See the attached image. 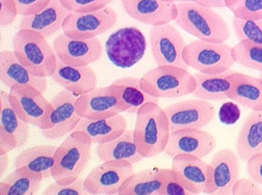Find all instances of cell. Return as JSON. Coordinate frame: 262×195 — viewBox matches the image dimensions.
<instances>
[{"label":"cell","mask_w":262,"mask_h":195,"mask_svg":"<svg viewBox=\"0 0 262 195\" xmlns=\"http://www.w3.org/2000/svg\"><path fill=\"white\" fill-rule=\"evenodd\" d=\"M170 134L167 115L158 103L148 102L139 109L134 137L139 153L144 158L164 152Z\"/></svg>","instance_id":"6da1fadb"},{"label":"cell","mask_w":262,"mask_h":195,"mask_svg":"<svg viewBox=\"0 0 262 195\" xmlns=\"http://www.w3.org/2000/svg\"><path fill=\"white\" fill-rule=\"evenodd\" d=\"M247 171L250 178L262 186V153L247 161Z\"/></svg>","instance_id":"7bdbcfd3"},{"label":"cell","mask_w":262,"mask_h":195,"mask_svg":"<svg viewBox=\"0 0 262 195\" xmlns=\"http://www.w3.org/2000/svg\"><path fill=\"white\" fill-rule=\"evenodd\" d=\"M233 27L239 41H249L256 45H262V19H243L234 16Z\"/></svg>","instance_id":"836d02e7"},{"label":"cell","mask_w":262,"mask_h":195,"mask_svg":"<svg viewBox=\"0 0 262 195\" xmlns=\"http://www.w3.org/2000/svg\"><path fill=\"white\" fill-rule=\"evenodd\" d=\"M231 53L235 63L262 73V45L241 41L232 47Z\"/></svg>","instance_id":"d6a6232c"},{"label":"cell","mask_w":262,"mask_h":195,"mask_svg":"<svg viewBox=\"0 0 262 195\" xmlns=\"http://www.w3.org/2000/svg\"><path fill=\"white\" fill-rule=\"evenodd\" d=\"M76 109L79 116L89 120L110 118L123 113L118 97L109 85L80 95L76 101Z\"/></svg>","instance_id":"d6986e66"},{"label":"cell","mask_w":262,"mask_h":195,"mask_svg":"<svg viewBox=\"0 0 262 195\" xmlns=\"http://www.w3.org/2000/svg\"><path fill=\"white\" fill-rule=\"evenodd\" d=\"M18 9L14 0H0V26L11 25L18 15Z\"/></svg>","instance_id":"b9f144b4"},{"label":"cell","mask_w":262,"mask_h":195,"mask_svg":"<svg viewBox=\"0 0 262 195\" xmlns=\"http://www.w3.org/2000/svg\"><path fill=\"white\" fill-rule=\"evenodd\" d=\"M142 90L155 98H179L192 94L196 82L188 70L162 66L145 73L140 79Z\"/></svg>","instance_id":"5b68a950"},{"label":"cell","mask_w":262,"mask_h":195,"mask_svg":"<svg viewBox=\"0 0 262 195\" xmlns=\"http://www.w3.org/2000/svg\"><path fill=\"white\" fill-rule=\"evenodd\" d=\"M226 0H199L198 4L210 9H222L226 7Z\"/></svg>","instance_id":"ee69618b"},{"label":"cell","mask_w":262,"mask_h":195,"mask_svg":"<svg viewBox=\"0 0 262 195\" xmlns=\"http://www.w3.org/2000/svg\"><path fill=\"white\" fill-rule=\"evenodd\" d=\"M176 25L200 40L226 42L230 37L229 27L223 17L213 9L196 3L176 4Z\"/></svg>","instance_id":"7a4b0ae2"},{"label":"cell","mask_w":262,"mask_h":195,"mask_svg":"<svg viewBox=\"0 0 262 195\" xmlns=\"http://www.w3.org/2000/svg\"><path fill=\"white\" fill-rule=\"evenodd\" d=\"M51 79L65 90L77 97L86 94L96 89V73L90 66L73 67L57 59L56 70Z\"/></svg>","instance_id":"44dd1931"},{"label":"cell","mask_w":262,"mask_h":195,"mask_svg":"<svg viewBox=\"0 0 262 195\" xmlns=\"http://www.w3.org/2000/svg\"><path fill=\"white\" fill-rule=\"evenodd\" d=\"M9 97L14 111L23 121L42 128L53 109L43 93L31 85H15L10 89Z\"/></svg>","instance_id":"30bf717a"},{"label":"cell","mask_w":262,"mask_h":195,"mask_svg":"<svg viewBox=\"0 0 262 195\" xmlns=\"http://www.w3.org/2000/svg\"><path fill=\"white\" fill-rule=\"evenodd\" d=\"M114 0H60L61 5L70 12L87 13L108 7Z\"/></svg>","instance_id":"74e56055"},{"label":"cell","mask_w":262,"mask_h":195,"mask_svg":"<svg viewBox=\"0 0 262 195\" xmlns=\"http://www.w3.org/2000/svg\"><path fill=\"white\" fill-rule=\"evenodd\" d=\"M118 16L110 7L87 13L71 12L62 26L63 33L71 38H94L116 25Z\"/></svg>","instance_id":"8fae6325"},{"label":"cell","mask_w":262,"mask_h":195,"mask_svg":"<svg viewBox=\"0 0 262 195\" xmlns=\"http://www.w3.org/2000/svg\"><path fill=\"white\" fill-rule=\"evenodd\" d=\"M30 125L17 115L10 103L9 93H0V155L9 154L27 144Z\"/></svg>","instance_id":"9a60e30c"},{"label":"cell","mask_w":262,"mask_h":195,"mask_svg":"<svg viewBox=\"0 0 262 195\" xmlns=\"http://www.w3.org/2000/svg\"><path fill=\"white\" fill-rule=\"evenodd\" d=\"M12 45L15 56L37 77H51L56 70L57 57L46 37L31 30L19 29Z\"/></svg>","instance_id":"277c9868"},{"label":"cell","mask_w":262,"mask_h":195,"mask_svg":"<svg viewBox=\"0 0 262 195\" xmlns=\"http://www.w3.org/2000/svg\"><path fill=\"white\" fill-rule=\"evenodd\" d=\"M168 3L178 4L184 3H198L199 0H164Z\"/></svg>","instance_id":"bcb514c9"},{"label":"cell","mask_w":262,"mask_h":195,"mask_svg":"<svg viewBox=\"0 0 262 195\" xmlns=\"http://www.w3.org/2000/svg\"><path fill=\"white\" fill-rule=\"evenodd\" d=\"M233 195H262L261 186L250 178L239 179L232 189Z\"/></svg>","instance_id":"ab89813d"},{"label":"cell","mask_w":262,"mask_h":195,"mask_svg":"<svg viewBox=\"0 0 262 195\" xmlns=\"http://www.w3.org/2000/svg\"><path fill=\"white\" fill-rule=\"evenodd\" d=\"M228 98L251 111H262V79L235 71Z\"/></svg>","instance_id":"83f0119b"},{"label":"cell","mask_w":262,"mask_h":195,"mask_svg":"<svg viewBox=\"0 0 262 195\" xmlns=\"http://www.w3.org/2000/svg\"><path fill=\"white\" fill-rule=\"evenodd\" d=\"M232 47L225 42L213 43L196 39L186 45L183 52L184 62L199 73L219 75L233 67Z\"/></svg>","instance_id":"8992f818"},{"label":"cell","mask_w":262,"mask_h":195,"mask_svg":"<svg viewBox=\"0 0 262 195\" xmlns=\"http://www.w3.org/2000/svg\"><path fill=\"white\" fill-rule=\"evenodd\" d=\"M96 153L102 162L123 161L134 165L144 159L139 153L134 141V131L131 130H126L114 140L97 145Z\"/></svg>","instance_id":"f546056e"},{"label":"cell","mask_w":262,"mask_h":195,"mask_svg":"<svg viewBox=\"0 0 262 195\" xmlns=\"http://www.w3.org/2000/svg\"><path fill=\"white\" fill-rule=\"evenodd\" d=\"M43 179L24 168H15L0 182L1 195H33L40 189Z\"/></svg>","instance_id":"1f68e13d"},{"label":"cell","mask_w":262,"mask_h":195,"mask_svg":"<svg viewBox=\"0 0 262 195\" xmlns=\"http://www.w3.org/2000/svg\"><path fill=\"white\" fill-rule=\"evenodd\" d=\"M226 7L238 18L262 19V0H226Z\"/></svg>","instance_id":"e575fe53"},{"label":"cell","mask_w":262,"mask_h":195,"mask_svg":"<svg viewBox=\"0 0 262 195\" xmlns=\"http://www.w3.org/2000/svg\"><path fill=\"white\" fill-rule=\"evenodd\" d=\"M70 13L61 5L60 0H51L39 13L23 16L19 29L31 30L48 38L62 29L63 24Z\"/></svg>","instance_id":"603a6c76"},{"label":"cell","mask_w":262,"mask_h":195,"mask_svg":"<svg viewBox=\"0 0 262 195\" xmlns=\"http://www.w3.org/2000/svg\"><path fill=\"white\" fill-rule=\"evenodd\" d=\"M235 150L244 162L262 153V111H252L245 119L238 133Z\"/></svg>","instance_id":"cb8c5ba5"},{"label":"cell","mask_w":262,"mask_h":195,"mask_svg":"<svg viewBox=\"0 0 262 195\" xmlns=\"http://www.w3.org/2000/svg\"><path fill=\"white\" fill-rule=\"evenodd\" d=\"M164 111L170 133L182 129H202L211 122L216 113L210 101L198 98L172 103L166 106Z\"/></svg>","instance_id":"7c38bea8"},{"label":"cell","mask_w":262,"mask_h":195,"mask_svg":"<svg viewBox=\"0 0 262 195\" xmlns=\"http://www.w3.org/2000/svg\"><path fill=\"white\" fill-rule=\"evenodd\" d=\"M18 9L19 15H34L45 9L51 0H14Z\"/></svg>","instance_id":"f35d334b"},{"label":"cell","mask_w":262,"mask_h":195,"mask_svg":"<svg viewBox=\"0 0 262 195\" xmlns=\"http://www.w3.org/2000/svg\"><path fill=\"white\" fill-rule=\"evenodd\" d=\"M240 160L237 153L231 149L217 151L210 160V184L207 194H231L234 185L239 179Z\"/></svg>","instance_id":"e0dca14e"},{"label":"cell","mask_w":262,"mask_h":195,"mask_svg":"<svg viewBox=\"0 0 262 195\" xmlns=\"http://www.w3.org/2000/svg\"><path fill=\"white\" fill-rule=\"evenodd\" d=\"M57 147L38 145L26 148L16 157L15 168H24L29 172L40 175L45 179L52 177L55 164L54 155Z\"/></svg>","instance_id":"484cf974"},{"label":"cell","mask_w":262,"mask_h":195,"mask_svg":"<svg viewBox=\"0 0 262 195\" xmlns=\"http://www.w3.org/2000/svg\"><path fill=\"white\" fill-rule=\"evenodd\" d=\"M120 101L123 113L136 114L139 109L148 102L159 103L155 98L142 90L138 77H122L109 85Z\"/></svg>","instance_id":"d4e9b609"},{"label":"cell","mask_w":262,"mask_h":195,"mask_svg":"<svg viewBox=\"0 0 262 195\" xmlns=\"http://www.w3.org/2000/svg\"><path fill=\"white\" fill-rule=\"evenodd\" d=\"M92 141L83 131L71 133L57 147L52 177L59 184H69L80 177L91 158Z\"/></svg>","instance_id":"3957f363"},{"label":"cell","mask_w":262,"mask_h":195,"mask_svg":"<svg viewBox=\"0 0 262 195\" xmlns=\"http://www.w3.org/2000/svg\"><path fill=\"white\" fill-rule=\"evenodd\" d=\"M162 186L161 168L146 169L135 172L118 191V195H160Z\"/></svg>","instance_id":"4dcf8cb0"},{"label":"cell","mask_w":262,"mask_h":195,"mask_svg":"<svg viewBox=\"0 0 262 195\" xmlns=\"http://www.w3.org/2000/svg\"><path fill=\"white\" fill-rule=\"evenodd\" d=\"M234 70H228L219 75H206L196 73L195 89L192 94L196 98L208 101H222L228 99V93L233 83Z\"/></svg>","instance_id":"f1b7e54d"},{"label":"cell","mask_w":262,"mask_h":195,"mask_svg":"<svg viewBox=\"0 0 262 195\" xmlns=\"http://www.w3.org/2000/svg\"><path fill=\"white\" fill-rule=\"evenodd\" d=\"M241 116V111L237 103L228 101L222 105L219 111V119L222 123L233 125L237 123Z\"/></svg>","instance_id":"60d3db41"},{"label":"cell","mask_w":262,"mask_h":195,"mask_svg":"<svg viewBox=\"0 0 262 195\" xmlns=\"http://www.w3.org/2000/svg\"><path fill=\"white\" fill-rule=\"evenodd\" d=\"M152 57L158 67L171 66L188 70L183 59L186 43L171 24L151 27L149 33Z\"/></svg>","instance_id":"9c48e42d"},{"label":"cell","mask_w":262,"mask_h":195,"mask_svg":"<svg viewBox=\"0 0 262 195\" xmlns=\"http://www.w3.org/2000/svg\"><path fill=\"white\" fill-rule=\"evenodd\" d=\"M171 170L179 182L193 194H207L211 168L200 157L179 155L172 160Z\"/></svg>","instance_id":"2e32d148"},{"label":"cell","mask_w":262,"mask_h":195,"mask_svg":"<svg viewBox=\"0 0 262 195\" xmlns=\"http://www.w3.org/2000/svg\"><path fill=\"white\" fill-rule=\"evenodd\" d=\"M162 186L160 195H193L179 182L171 169L161 168Z\"/></svg>","instance_id":"8d00e7d4"},{"label":"cell","mask_w":262,"mask_h":195,"mask_svg":"<svg viewBox=\"0 0 262 195\" xmlns=\"http://www.w3.org/2000/svg\"><path fill=\"white\" fill-rule=\"evenodd\" d=\"M9 165V157L8 154L0 155V175L3 177L7 172Z\"/></svg>","instance_id":"f6af8a7d"},{"label":"cell","mask_w":262,"mask_h":195,"mask_svg":"<svg viewBox=\"0 0 262 195\" xmlns=\"http://www.w3.org/2000/svg\"><path fill=\"white\" fill-rule=\"evenodd\" d=\"M259 77H260V78L262 79V73H260Z\"/></svg>","instance_id":"7dc6e473"},{"label":"cell","mask_w":262,"mask_h":195,"mask_svg":"<svg viewBox=\"0 0 262 195\" xmlns=\"http://www.w3.org/2000/svg\"><path fill=\"white\" fill-rule=\"evenodd\" d=\"M135 172L130 163L108 161L89 172L84 180V186L91 195L118 194L122 184Z\"/></svg>","instance_id":"4fadbf2b"},{"label":"cell","mask_w":262,"mask_h":195,"mask_svg":"<svg viewBox=\"0 0 262 195\" xmlns=\"http://www.w3.org/2000/svg\"><path fill=\"white\" fill-rule=\"evenodd\" d=\"M57 59L67 65L86 67L98 61L102 55V42L97 37L81 39L59 34L53 43Z\"/></svg>","instance_id":"5bb4252c"},{"label":"cell","mask_w":262,"mask_h":195,"mask_svg":"<svg viewBox=\"0 0 262 195\" xmlns=\"http://www.w3.org/2000/svg\"><path fill=\"white\" fill-rule=\"evenodd\" d=\"M0 80L9 89L15 85H31L45 93L48 89L47 77L32 75L9 50L0 52Z\"/></svg>","instance_id":"7402d4cb"},{"label":"cell","mask_w":262,"mask_h":195,"mask_svg":"<svg viewBox=\"0 0 262 195\" xmlns=\"http://www.w3.org/2000/svg\"><path fill=\"white\" fill-rule=\"evenodd\" d=\"M77 98L78 97L65 89L53 97L50 101L52 111L40 129L43 137L55 140L75 131L82 119L77 112Z\"/></svg>","instance_id":"ba28073f"},{"label":"cell","mask_w":262,"mask_h":195,"mask_svg":"<svg viewBox=\"0 0 262 195\" xmlns=\"http://www.w3.org/2000/svg\"><path fill=\"white\" fill-rule=\"evenodd\" d=\"M216 147L213 135L202 129H182L170 133L164 153L173 158L179 155H193L203 158Z\"/></svg>","instance_id":"ac0fdd59"},{"label":"cell","mask_w":262,"mask_h":195,"mask_svg":"<svg viewBox=\"0 0 262 195\" xmlns=\"http://www.w3.org/2000/svg\"><path fill=\"white\" fill-rule=\"evenodd\" d=\"M147 48L146 37L136 27L122 28L105 43L107 57L116 67L129 69L140 62Z\"/></svg>","instance_id":"52a82bcc"},{"label":"cell","mask_w":262,"mask_h":195,"mask_svg":"<svg viewBox=\"0 0 262 195\" xmlns=\"http://www.w3.org/2000/svg\"><path fill=\"white\" fill-rule=\"evenodd\" d=\"M127 126L126 119L119 114L98 120L82 118L75 131H83L88 135L93 144L98 145L118 138L127 130Z\"/></svg>","instance_id":"4316f807"},{"label":"cell","mask_w":262,"mask_h":195,"mask_svg":"<svg viewBox=\"0 0 262 195\" xmlns=\"http://www.w3.org/2000/svg\"><path fill=\"white\" fill-rule=\"evenodd\" d=\"M43 195H91L84 186V179H77L69 184H59L55 182L43 191Z\"/></svg>","instance_id":"d590c367"},{"label":"cell","mask_w":262,"mask_h":195,"mask_svg":"<svg viewBox=\"0 0 262 195\" xmlns=\"http://www.w3.org/2000/svg\"><path fill=\"white\" fill-rule=\"evenodd\" d=\"M122 5L133 19L151 27L172 23L178 13L176 4L164 0H122Z\"/></svg>","instance_id":"ffe728a7"}]
</instances>
